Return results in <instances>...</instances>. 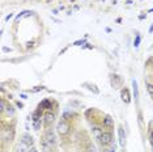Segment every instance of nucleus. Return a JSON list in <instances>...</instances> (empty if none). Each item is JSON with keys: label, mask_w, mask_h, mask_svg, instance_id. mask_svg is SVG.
Here are the masks:
<instances>
[{"label": "nucleus", "mask_w": 153, "mask_h": 152, "mask_svg": "<svg viewBox=\"0 0 153 152\" xmlns=\"http://www.w3.org/2000/svg\"><path fill=\"white\" fill-rule=\"evenodd\" d=\"M21 142H22V143H25L27 147H33V144H34L33 136H32V135H29V134H25V135H22Z\"/></svg>", "instance_id": "7ed1b4c3"}, {"label": "nucleus", "mask_w": 153, "mask_h": 152, "mask_svg": "<svg viewBox=\"0 0 153 152\" xmlns=\"http://www.w3.org/2000/svg\"><path fill=\"white\" fill-rule=\"evenodd\" d=\"M1 138L4 140H7V142H8V140L11 142L12 138H13V133H12V131H9V130H4V131H3V134H1Z\"/></svg>", "instance_id": "6e6552de"}, {"label": "nucleus", "mask_w": 153, "mask_h": 152, "mask_svg": "<svg viewBox=\"0 0 153 152\" xmlns=\"http://www.w3.org/2000/svg\"><path fill=\"white\" fill-rule=\"evenodd\" d=\"M54 119H55V115H54V113H51V112H47L46 114H45V122H46L47 125H50V123H53V122H54Z\"/></svg>", "instance_id": "0eeeda50"}, {"label": "nucleus", "mask_w": 153, "mask_h": 152, "mask_svg": "<svg viewBox=\"0 0 153 152\" xmlns=\"http://www.w3.org/2000/svg\"><path fill=\"white\" fill-rule=\"evenodd\" d=\"M152 152H153V151H152Z\"/></svg>", "instance_id": "b1692460"}, {"label": "nucleus", "mask_w": 153, "mask_h": 152, "mask_svg": "<svg viewBox=\"0 0 153 152\" xmlns=\"http://www.w3.org/2000/svg\"><path fill=\"white\" fill-rule=\"evenodd\" d=\"M120 96H122V100H123L124 102H126V104H130L131 98H130V93H128L127 89H123V91H122V93H120Z\"/></svg>", "instance_id": "1a4fd4ad"}, {"label": "nucleus", "mask_w": 153, "mask_h": 152, "mask_svg": "<svg viewBox=\"0 0 153 152\" xmlns=\"http://www.w3.org/2000/svg\"><path fill=\"white\" fill-rule=\"evenodd\" d=\"M5 108H7V104H5L4 100H1V101H0V110H1V112H5Z\"/></svg>", "instance_id": "4468645a"}, {"label": "nucleus", "mask_w": 153, "mask_h": 152, "mask_svg": "<svg viewBox=\"0 0 153 152\" xmlns=\"http://www.w3.org/2000/svg\"><path fill=\"white\" fill-rule=\"evenodd\" d=\"M111 152H114V150H113V151H111Z\"/></svg>", "instance_id": "5701e85b"}, {"label": "nucleus", "mask_w": 153, "mask_h": 152, "mask_svg": "<svg viewBox=\"0 0 153 152\" xmlns=\"http://www.w3.org/2000/svg\"><path fill=\"white\" fill-rule=\"evenodd\" d=\"M132 87H134V93H135V98L139 97V91H137V83L136 81H132Z\"/></svg>", "instance_id": "f8f14e48"}, {"label": "nucleus", "mask_w": 153, "mask_h": 152, "mask_svg": "<svg viewBox=\"0 0 153 152\" xmlns=\"http://www.w3.org/2000/svg\"><path fill=\"white\" fill-rule=\"evenodd\" d=\"M45 139L47 140V143L50 144L51 147H54L55 146V135H54V133H51V131H48V133L45 135Z\"/></svg>", "instance_id": "423d86ee"}, {"label": "nucleus", "mask_w": 153, "mask_h": 152, "mask_svg": "<svg viewBox=\"0 0 153 152\" xmlns=\"http://www.w3.org/2000/svg\"><path fill=\"white\" fill-rule=\"evenodd\" d=\"M41 146H42V150H43V152H48V151H50V148H51V146L47 143V140L45 139V138H43L42 140H41Z\"/></svg>", "instance_id": "9d476101"}, {"label": "nucleus", "mask_w": 153, "mask_h": 152, "mask_svg": "<svg viewBox=\"0 0 153 152\" xmlns=\"http://www.w3.org/2000/svg\"><path fill=\"white\" fill-rule=\"evenodd\" d=\"M111 140H113V135H111V133H109V131H105V133H103V135H102V138L100 139V142H101V144H102V146H107V144H110Z\"/></svg>", "instance_id": "f03ea898"}, {"label": "nucleus", "mask_w": 153, "mask_h": 152, "mask_svg": "<svg viewBox=\"0 0 153 152\" xmlns=\"http://www.w3.org/2000/svg\"><path fill=\"white\" fill-rule=\"evenodd\" d=\"M151 140H152V143H153V133H151Z\"/></svg>", "instance_id": "4be33fe9"}, {"label": "nucleus", "mask_w": 153, "mask_h": 152, "mask_svg": "<svg viewBox=\"0 0 153 152\" xmlns=\"http://www.w3.org/2000/svg\"><path fill=\"white\" fill-rule=\"evenodd\" d=\"M12 16H13V15H12V13H9V15H8V16H7V17H5V20H7V21H8V20H9V19H11V17H12Z\"/></svg>", "instance_id": "412c9836"}, {"label": "nucleus", "mask_w": 153, "mask_h": 152, "mask_svg": "<svg viewBox=\"0 0 153 152\" xmlns=\"http://www.w3.org/2000/svg\"><path fill=\"white\" fill-rule=\"evenodd\" d=\"M118 135H119V144L122 147H124V144H126V134H124V130L122 127L118 129Z\"/></svg>", "instance_id": "20e7f679"}, {"label": "nucleus", "mask_w": 153, "mask_h": 152, "mask_svg": "<svg viewBox=\"0 0 153 152\" xmlns=\"http://www.w3.org/2000/svg\"><path fill=\"white\" fill-rule=\"evenodd\" d=\"M5 112L8 113V115H13V114H15V109H13L11 105H7V108H5Z\"/></svg>", "instance_id": "ddd939ff"}, {"label": "nucleus", "mask_w": 153, "mask_h": 152, "mask_svg": "<svg viewBox=\"0 0 153 152\" xmlns=\"http://www.w3.org/2000/svg\"><path fill=\"white\" fill-rule=\"evenodd\" d=\"M29 152H39V151H38L36 147H30V151Z\"/></svg>", "instance_id": "6ab92c4d"}, {"label": "nucleus", "mask_w": 153, "mask_h": 152, "mask_svg": "<svg viewBox=\"0 0 153 152\" xmlns=\"http://www.w3.org/2000/svg\"><path fill=\"white\" fill-rule=\"evenodd\" d=\"M105 125H111V119H110V117H106V119H105Z\"/></svg>", "instance_id": "f3484780"}, {"label": "nucleus", "mask_w": 153, "mask_h": 152, "mask_svg": "<svg viewBox=\"0 0 153 152\" xmlns=\"http://www.w3.org/2000/svg\"><path fill=\"white\" fill-rule=\"evenodd\" d=\"M147 89H148V92L153 96V85H152V84H148V85H147Z\"/></svg>", "instance_id": "dca6fc26"}, {"label": "nucleus", "mask_w": 153, "mask_h": 152, "mask_svg": "<svg viewBox=\"0 0 153 152\" xmlns=\"http://www.w3.org/2000/svg\"><path fill=\"white\" fill-rule=\"evenodd\" d=\"M27 148H29V147H27L25 143H22V142H21V143L17 146V152H29L30 150H27Z\"/></svg>", "instance_id": "9b49d317"}, {"label": "nucleus", "mask_w": 153, "mask_h": 152, "mask_svg": "<svg viewBox=\"0 0 153 152\" xmlns=\"http://www.w3.org/2000/svg\"><path fill=\"white\" fill-rule=\"evenodd\" d=\"M92 133H93V136L96 138V139H101L102 138V135H103V131H102V129L101 127H97V126H94L92 129Z\"/></svg>", "instance_id": "39448f33"}, {"label": "nucleus", "mask_w": 153, "mask_h": 152, "mask_svg": "<svg viewBox=\"0 0 153 152\" xmlns=\"http://www.w3.org/2000/svg\"><path fill=\"white\" fill-rule=\"evenodd\" d=\"M139 42H140V37L137 36V37H136V41H135V46H136V47L139 46Z\"/></svg>", "instance_id": "a211bd4d"}, {"label": "nucleus", "mask_w": 153, "mask_h": 152, "mask_svg": "<svg viewBox=\"0 0 153 152\" xmlns=\"http://www.w3.org/2000/svg\"><path fill=\"white\" fill-rule=\"evenodd\" d=\"M39 126H41V119H38V121H34V129L38 130L39 129Z\"/></svg>", "instance_id": "2eb2a0df"}, {"label": "nucleus", "mask_w": 153, "mask_h": 152, "mask_svg": "<svg viewBox=\"0 0 153 152\" xmlns=\"http://www.w3.org/2000/svg\"><path fill=\"white\" fill-rule=\"evenodd\" d=\"M56 131L60 134V135H65V134H68L69 125L67 123V121H60V122L58 123V126H56Z\"/></svg>", "instance_id": "f257e3e1"}, {"label": "nucleus", "mask_w": 153, "mask_h": 152, "mask_svg": "<svg viewBox=\"0 0 153 152\" xmlns=\"http://www.w3.org/2000/svg\"><path fill=\"white\" fill-rule=\"evenodd\" d=\"M80 43H84V41H77V42H75L76 46H80Z\"/></svg>", "instance_id": "aec40b11"}]
</instances>
